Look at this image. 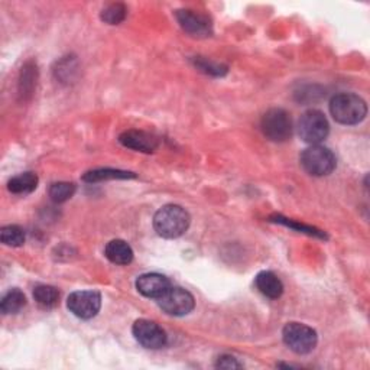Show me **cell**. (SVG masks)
<instances>
[{
  "instance_id": "2e32d148",
  "label": "cell",
  "mask_w": 370,
  "mask_h": 370,
  "mask_svg": "<svg viewBox=\"0 0 370 370\" xmlns=\"http://www.w3.org/2000/svg\"><path fill=\"white\" fill-rule=\"evenodd\" d=\"M25 305H27L25 294L20 290H17V288H13V290H10L2 298V302H0V310H2L3 314H17L24 310Z\"/></svg>"
},
{
  "instance_id": "9c48e42d",
  "label": "cell",
  "mask_w": 370,
  "mask_h": 370,
  "mask_svg": "<svg viewBox=\"0 0 370 370\" xmlns=\"http://www.w3.org/2000/svg\"><path fill=\"white\" fill-rule=\"evenodd\" d=\"M68 310L78 318L90 320L101 308V297L96 291H75L67 299Z\"/></svg>"
},
{
  "instance_id": "cb8c5ba5",
  "label": "cell",
  "mask_w": 370,
  "mask_h": 370,
  "mask_svg": "<svg viewBox=\"0 0 370 370\" xmlns=\"http://www.w3.org/2000/svg\"><path fill=\"white\" fill-rule=\"evenodd\" d=\"M275 221H278V223H281V224H285V225H288V228H294V229H297V230H301L302 233H306V235H310V236H317V237H325V235H323L320 230H317V229H314V228H310V225H304V224H297V223H294V221H288V219H283V217H281V216H276V220Z\"/></svg>"
},
{
  "instance_id": "9a60e30c",
  "label": "cell",
  "mask_w": 370,
  "mask_h": 370,
  "mask_svg": "<svg viewBox=\"0 0 370 370\" xmlns=\"http://www.w3.org/2000/svg\"><path fill=\"white\" fill-rule=\"evenodd\" d=\"M38 187V177L34 172H25L17 177H13L8 182V188L10 193L17 195H25L35 191Z\"/></svg>"
},
{
  "instance_id": "5b68a950",
  "label": "cell",
  "mask_w": 370,
  "mask_h": 370,
  "mask_svg": "<svg viewBox=\"0 0 370 370\" xmlns=\"http://www.w3.org/2000/svg\"><path fill=\"white\" fill-rule=\"evenodd\" d=\"M263 135L272 142H286L293 136V119L283 109H271L262 116Z\"/></svg>"
},
{
  "instance_id": "6da1fadb",
  "label": "cell",
  "mask_w": 370,
  "mask_h": 370,
  "mask_svg": "<svg viewBox=\"0 0 370 370\" xmlns=\"http://www.w3.org/2000/svg\"><path fill=\"white\" fill-rule=\"evenodd\" d=\"M190 214L181 205L168 204L159 209L154 217V229L165 239H177L190 228Z\"/></svg>"
},
{
  "instance_id": "30bf717a",
  "label": "cell",
  "mask_w": 370,
  "mask_h": 370,
  "mask_svg": "<svg viewBox=\"0 0 370 370\" xmlns=\"http://www.w3.org/2000/svg\"><path fill=\"white\" fill-rule=\"evenodd\" d=\"M175 17L181 28L193 36H209L212 34V22L207 16L194 10H177Z\"/></svg>"
},
{
  "instance_id": "8fae6325",
  "label": "cell",
  "mask_w": 370,
  "mask_h": 370,
  "mask_svg": "<svg viewBox=\"0 0 370 370\" xmlns=\"http://www.w3.org/2000/svg\"><path fill=\"white\" fill-rule=\"evenodd\" d=\"M119 142L125 148L138 151V152H145V154H152L158 149L159 142L158 138L143 132V131H126L119 136Z\"/></svg>"
},
{
  "instance_id": "ba28073f",
  "label": "cell",
  "mask_w": 370,
  "mask_h": 370,
  "mask_svg": "<svg viewBox=\"0 0 370 370\" xmlns=\"http://www.w3.org/2000/svg\"><path fill=\"white\" fill-rule=\"evenodd\" d=\"M132 333L139 344H142L145 348H151V350H158V348L167 344L165 330L151 320L140 318L135 321Z\"/></svg>"
},
{
  "instance_id": "e0dca14e",
  "label": "cell",
  "mask_w": 370,
  "mask_h": 370,
  "mask_svg": "<svg viewBox=\"0 0 370 370\" xmlns=\"http://www.w3.org/2000/svg\"><path fill=\"white\" fill-rule=\"evenodd\" d=\"M136 175L129 171H121V170H112V168H98L91 170L83 175V181L86 182H100V181H108V179H129L135 178Z\"/></svg>"
},
{
  "instance_id": "603a6c76",
  "label": "cell",
  "mask_w": 370,
  "mask_h": 370,
  "mask_svg": "<svg viewBox=\"0 0 370 370\" xmlns=\"http://www.w3.org/2000/svg\"><path fill=\"white\" fill-rule=\"evenodd\" d=\"M195 67L200 68V71L205 73V74H212V75H223L228 73V67L220 66V64H213L207 59H195Z\"/></svg>"
},
{
  "instance_id": "5bb4252c",
  "label": "cell",
  "mask_w": 370,
  "mask_h": 370,
  "mask_svg": "<svg viewBox=\"0 0 370 370\" xmlns=\"http://www.w3.org/2000/svg\"><path fill=\"white\" fill-rule=\"evenodd\" d=\"M106 258L116 265H129L133 260V251L131 246L120 239H114L106 244Z\"/></svg>"
},
{
  "instance_id": "ffe728a7",
  "label": "cell",
  "mask_w": 370,
  "mask_h": 370,
  "mask_svg": "<svg viewBox=\"0 0 370 370\" xmlns=\"http://www.w3.org/2000/svg\"><path fill=\"white\" fill-rule=\"evenodd\" d=\"M0 240H2V243L6 246L19 248V246H22L25 243V232L22 228H19V225L15 224L5 225L2 232H0Z\"/></svg>"
},
{
  "instance_id": "8992f818",
  "label": "cell",
  "mask_w": 370,
  "mask_h": 370,
  "mask_svg": "<svg viewBox=\"0 0 370 370\" xmlns=\"http://www.w3.org/2000/svg\"><path fill=\"white\" fill-rule=\"evenodd\" d=\"M328 132H330V125L320 110L313 109L305 112L298 121V133L301 139L311 145H318L327 138Z\"/></svg>"
},
{
  "instance_id": "7a4b0ae2",
  "label": "cell",
  "mask_w": 370,
  "mask_h": 370,
  "mask_svg": "<svg viewBox=\"0 0 370 370\" xmlns=\"http://www.w3.org/2000/svg\"><path fill=\"white\" fill-rule=\"evenodd\" d=\"M330 112L336 121L341 125H357L366 114L367 106L366 101L353 93H340L332 98Z\"/></svg>"
},
{
  "instance_id": "44dd1931",
  "label": "cell",
  "mask_w": 370,
  "mask_h": 370,
  "mask_svg": "<svg viewBox=\"0 0 370 370\" xmlns=\"http://www.w3.org/2000/svg\"><path fill=\"white\" fill-rule=\"evenodd\" d=\"M75 193L73 182H54L50 187V197L54 202H66Z\"/></svg>"
},
{
  "instance_id": "277c9868",
  "label": "cell",
  "mask_w": 370,
  "mask_h": 370,
  "mask_svg": "<svg viewBox=\"0 0 370 370\" xmlns=\"http://www.w3.org/2000/svg\"><path fill=\"white\" fill-rule=\"evenodd\" d=\"M336 163L337 161L334 154L321 145H311L301 155L302 168L314 177L330 175L336 168Z\"/></svg>"
},
{
  "instance_id": "ac0fdd59",
  "label": "cell",
  "mask_w": 370,
  "mask_h": 370,
  "mask_svg": "<svg viewBox=\"0 0 370 370\" xmlns=\"http://www.w3.org/2000/svg\"><path fill=\"white\" fill-rule=\"evenodd\" d=\"M34 298L39 306L50 310V308H54L58 305L59 291L55 286H51V285H38L34 290Z\"/></svg>"
},
{
  "instance_id": "3957f363",
  "label": "cell",
  "mask_w": 370,
  "mask_h": 370,
  "mask_svg": "<svg viewBox=\"0 0 370 370\" xmlns=\"http://www.w3.org/2000/svg\"><path fill=\"white\" fill-rule=\"evenodd\" d=\"M283 343L297 355H306L313 352L318 337L314 328L301 323H288L282 332Z\"/></svg>"
},
{
  "instance_id": "d6986e66",
  "label": "cell",
  "mask_w": 370,
  "mask_h": 370,
  "mask_svg": "<svg viewBox=\"0 0 370 370\" xmlns=\"http://www.w3.org/2000/svg\"><path fill=\"white\" fill-rule=\"evenodd\" d=\"M128 15V9L123 3H110L105 9L101 10L100 17L103 22H106L109 25H119L125 20Z\"/></svg>"
},
{
  "instance_id": "d4e9b609",
  "label": "cell",
  "mask_w": 370,
  "mask_h": 370,
  "mask_svg": "<svg viewBox=\"0 0 370 370\" xmlns=\"http://www.w3.org/2000/svg\"><path fill=\"white\" fill-rule=\"evenodd\" d=\"M216 367H220V369H240V367H243V364L240 362H237L236 357L229 356V355H224V356H220L217 359Z\"/></svg>"
},
{
  "instance_id": "4fadbf2b",
  "label": "cell",
  "mask_w": 370,
  "mask_h": 370,
  "mask_svg": "<svg viewBox=\"0 0 370 370\" xmlns=\"http://www.w3.org/2000/svg\"><path fill=\"white\" fill-rule=\"evenodd\" d=\"M255 285L258 291L271 299H278L283 294L282 281L271 271H263L256 275Z\"/></svg>"
},
{
  "instance_id": "7402d4cb",
  "label": "cell",
  "mask_w": 370,
  "mask_h": 370,
  "mask_svg": "<svg viewBox=\"0 0 370 370\" xmlns=\"http://www.w3.org/2000/svg\"><path fill=\"white\" fill-rule=\"evenodd\" d=\"M36 67L34 64H27L22 68V75H20V94L24 97L28 94H32L35 86H36Z\"/></svg>"
},
{
  "instance_id": "52a82bcc",
  "label": "cell",
  "mask_w": 370,
  "mask_h": 370,
  "mask_svg": "<svg viewBox=\"0 0 370 370\" xmlns=\"http://www.w3.org/2000/svg\"><path fill=\"white\" fill-rule=\"evenodd\" d=\"M158 304L163 313L172 317L188 316L195 306L194 297L187 290L178 286H171L165 294L158 298Z\"/></svg>"
},
{
  "instance_id": "7c38bea8",
  "label": "cell",
  "mask_w": 370,
  "mask_h": 370,
  "mask_svg": "<svg viewBox=\"0 0 370 370\" xmlns=\"http://www.w3.org/2000/svg\"><path fill=\"white\" fill-rule=\"evenodd\" d=\"M171 288V282L167 276L161 274L140 275L136 281V290L147 298H161Z\"/></svg>"
}]
</instances>
